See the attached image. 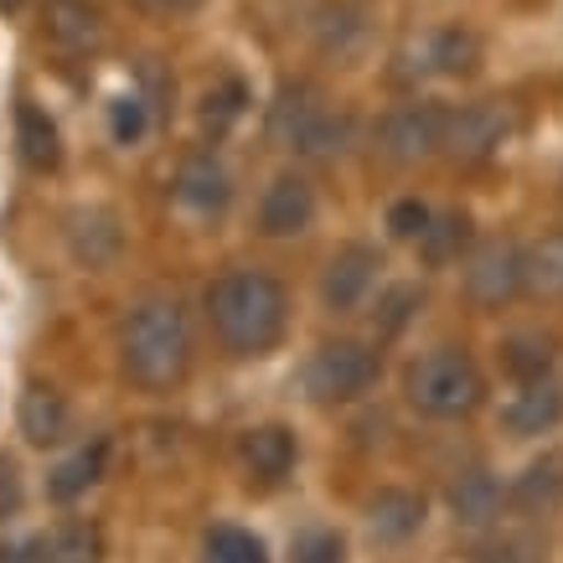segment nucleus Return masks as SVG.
<instances>
[{
    "instance_id": "obj_20",
    "label": "nucleus",
    "mask_w": 563,
    "mask_h": 563,
    "mask_svg": "<svg viewBox=\"0 0 563 563\" xmlns=\"http://www.w3.org/2000/svg\"><path fill=\"white\" fill-rule=\"evenodd\" d=\"M36 543V563H103V532L88 517H68L47 528Z\"/></svg>"
},
{
    "instance_id": "obj_5",
    "label": "nucleus",
    "mask_w": 563,
    "mask_h": 563,
    "mask_svg": "<svg viewBox=\"0 0 563 563\" xmlns=\"http://www.w3.org/2000/svg\"><path fill=\"white\" fill-rule=\"evenodd\" d=\"M444 124H450V109H440V103H404V109H393L383 120L377 151L398 161V166L429 161L434 151H444Z\"/></svg>"
},
{
    "instance_id": "obj_21",
    "label": "nucleus",
    "mask_w": 563,
    "mask_h": 563,
    "mask_svg": "<svg viewBox=\"0 0 563 563\" xmlns=\"http://www.w3.org/2000/svg\"><path fill=\"white\" fill-rule=\"evenodd\" d=\"M507 501H512L522 517H559L563 512V465L532 461L528 471L517 476L512 492H507Z\"/></svg>"
},
{
    "instance_id": "obj_1",
    "label": "nucleus",
    "mask_w": 563,
    "mask_h": 563,
    "mask_svg": "<svg viewBox=\"0 0 563 563\" xmlns=\"http://www.w3.org/2000/svg\"><path fill=\"white\" fill-rule=\"evenodd\" d=\"M207 321L233 357H269L290 331V295L264 269H228L207 285Z\"/></svg>"
},
{
    "instance_id": "obj_12",
    "label": "nucleus",
    "mask_w": 563,
    "mask_h": 563,
    "mask_svg": "<svg viewBox=\"0 0 563 563\" xmlns=\"http://www.w3.org/2000/svg\"><path fill=\"white\" fill-rule=\"evenodd\" d=\"M321 114H325V103H321V93L310 84H285L279 88V99L269 103V140L279 145V151H306V140H310V130L321 124Z\"/></svg>"
},
{
    "instance_id": "obj_33",
    "label": "nucleus",
    "mask_w": 563,
    "mask_h": 563,
    "mask_svg": "<svg viewBox=\"0 0 563 563\" xmlns=\"http://www.w3.org/2000/svg\"><path fill=\"white\" fill-rule=\"evenodd\" d=\"M429 218H434V212H429L419 197H398V202L388 207L383 228H388L398 243H419V239H424V228H429Z\"/></svg>"
},
{
    "instance_id": "obj_25",
    "label": "nucleus",
    "mask_w": 563,
    "mask_h": 563,
    "mask_svg": "<svg viewBox=\"0 0 563 563\" xmlns=\"http://www.w3.org/2000/svg\"><path fill=\"white\" fill-rule=\"evenodd\" d=\"M424 63L444 78H465V73L481 68V36L465 32V26H444L424 42Z\"/></svg>"
},
{
    "instance_id": "obj_18",
    "label": "nucleus",
    "mask_w": 563,
    "mask_h": 563,
    "mask_svg": "<svg viewBox=\"0 0 563 563\" xmlns=\"http://www.w3.org/2000/svg\"><path fill=\"white\" fill-rule=\"evenodd\" d=\"M444 501H450L455 522H465V528H486V522H496V512H501L507 492H501V481H496L492 471H481V465H476V471H461V476L450 481Z\"/></svg>"
},
{
    "instance_id": "obj_3",
    "label": "nucleus",
    "mask_w": 563,
    "mask_h": 563,
    "mask_svg": "<svg viewBox=\"0 0 563 563\" xmlns=\"http://www.w3.org/2000/svg\"><path fill=\"white\" fill-rule=\"evenodd\" d=\"M409 404L429 419H465L486 404V377L461 346H440L409 367Z\"/></svg>"
},
{
    "instance_id": "obj_15",
    "label": "nucleus",
    "mask_w": 563,
    "mask_h": 563,
    "mask_svg": "<svg viewBox=\"0 0 563 563\" xmlns=\"http://www.w3.org/2000/svg\"><path fill=\"white\" fill-rule=\"evenodd\" d=\"M124 249V233H120V218L109 207H84L68 218V254L88 269H109Z\"/></svg>"
},
{
    "instance_id": "obj_30",
    "label": "nucleus",
    "mask_w": 563,
    "mask_h": 563,
    "mask_svg": "<svg viewBox=\"0 0 563 563\" xmlns=\"http://www.w3.org/2000/svg\"><path fill=\"white\" fill-rule=\"evenodd\" d=\"M290 563H346V538L336 528H300L290 538Z\"/></svg>"
},
{
    "instance_id": "obj_6",
    "label": "nucleus",
    "mask_w": 563,
    "mask_h": 563,
    "mask_svg": "<svg viewBox=\"0 0 563 563\" xmlns=\"http://www.w3.org/2000/svg\"><path fill=\"white\" fill-rule=\"evenodd\" d=\"M517 290H522V249L517 243L492 239L465 258V295L481 310H501Z\"/></svg>"
},
{
    "instance_id": "obj_35",
    "label": "nucleus",
    "mask_w": 563,
    "mask_h": 563,
    "mask_svg": "<svg viewBox=\"0 0 563 563\" xmlns=\"http://www.w3.org/2000/svg\"><path fill=\"white\" fill-rule=\"evenodd\" d=\"M476 563H548V559H543V543H532V538H501V543L481 548Z\"/></svg>"
},
{
    "instance_id": "obj_17",
    "label": "nucleus",
    "mask_w": 563,
    "mask_h": 563,
    "mask_svg": "<svg viewBox=\"0 0 563 563\" xmlns=\"http://www.w3.org/2000/svg\"><path fill=\"white\" fill-rule=\"evenodd\" d=\"M239 455H243V465H249V476L274 486V481H285L295 471V455H300V450H295V434L285 424H258L243 434Z\"/></svg>"
},
{
    "instance_id": "obj_36",
    "label": "nucleus",
    "mask_w": 563,
    "mask_h": 563,
    "mask_svg": "<svg viewBox=\"0 0 563 563\" xmlns=\"http://www.w3.org/2000/svg\"><path fill=\"white\" fill-rule=\"evenodd\" d=\"M21 507V465L11 455H0V517Z\"/></svg>"
},
{
    "instance_id": "obj_29",
    "label": "nucleus",
    "mask_w": 563,
    "mask_h": 563,
    "mask_svg": "<svg viewBox=\"0 0 563 563\" xmlns=\"http://www.w3.org/2000/svg\"><path fill=\"white\" fill-rule=\"evenodd\" d=\"M243 109H249V88H243V78H222L218 88H207V99H202V130L212 140L228 135V130L243 120Z\"/></svg>"
},
{
    "instance_id": "obj_7",
    "label": "nucleus",
    "mask_w": 563,
    "mask_h": 563,
    "mask_svg": "<svg viewBox=\"0 0 563 563\" xmlns=\"http://www.w3.org/2000/svg\"><path fill=\"white\" fill-rule=\"evenodd\" d=\"M310 222H316V187L295 172L274 176L258 197V233L264 239H300V233H310Z\"/></svg>"
},
{
    "instance_id": "obj_14",
    "label": "nucleus",
    "mask_w": 563,
    "mask_h": 563,
    "mask_svg": "<svg viewBox=\"0 0 563 563\" xmlns=\"http://www.w3.org/2000/svg\"><path fill=\"white\" fill-rule=\"evenodd\" d=\"M42 21H47V36H52V42H57L63 52H73V57L99 52L103 36H109V26H103V11L93 5V0H47Z\"/></svg>"
},
{
    "instance_id": "obj_11",
    "label": "nucleus",
    "mask_w": 563,
    "mask_h": 563,
    "mask_svg": "<svg viewBox=\"0 0 563 563\" xmlns=\"http://www.w3.org/2000/svg\"><path fill=\"white\" fill-rule=\"evenodd\" d=\"M16 424H21V434H26L36 450L68 444L73 440V404L57 388H47V383H32V388L21 393V404H16Z\"/></svg>"
},
{
    "instance_id": "obj_39",
    "label": "nucleus",
    "mask_w": 563,
    "mask_h": 563,
    "mask_svg": "<svg viewBox=\"0 0 563 563\" xmlns=\"http://www.w3.org/2000/svg\"><path fill=\"white\" fill-rule=\"evenodd\" d=\"M16 5H21V0H0V11H16Z\"/></svg>"
},
{
    "instance_id": "obj_24",
    "label": "nucleus",
    "mask_w": 563,
    "mask_h": 563,
    "mask_svg": "<svg viewBox=\"0 0 563 563\" xmlns=\"http://www.w3.org/2000/svg\"><path fill=\"white\" fill-rule=\"evenodd\" d=\"M522 290L538 300L563 295V233H543L522 249Z\"/></svg>"
},
{
    "instance_id": "obj_2",
    "label": "nucleus",
    "mask_w": 563,
    "mask_h": 563,
    "mask_svg": "<svg viewBox=\"0 0 563 563\" xmlns=\"http://www.w3.org/2000/svg\"><path fill=\"white\" fill-rule=\"evenodd\" d=\"M124 377L145 393H166L191 373V325L176 300H145L120 336Z\"/></svg>"
},
{
    "instance_id": "obj_10",
    "label": "nucleus",
    "mask_w": 563,
    "mask_h": 563,
    "mask_svg": "<svg viewBox=\"0 0 563 563\" xmlns=\"http://www.w3.org/2000/svg\"><path fill=\"white\" fill-rule=\"evenodd\" d=\"M172 191L191 218H222L228 202H233V176H228V166H222L212 151H197L181 161Z\"/></svg>"
},
{
    "instance_id": "obj_23",
    "label": "nucleus",
    "mask_w": 563,
    "mask_h": 563,
    "mask_svg": "<svg viewBox=\"0 0 563 563\" xmlns=\"http://www.w3.org/2000/svg\"><path fill=\"white\" fill-rule=\"evenodd\" d=\"M103 465H109V440H93V444H84V450H73L68 461H63L47 476V496L68 507V501L88 496V486H99V481H103Z\"/></svg>"
},
{
    "instance_id": "obj_34",
    "label": "nucleus",
    "mask_w": 563,
    "mask_h": 563,
    "mask_svg": "<svg viewBox=\"0 0 563 563\" xmlns=\"http://www.w3.org/2000/svg\"><path fill=\"white\" fill-rule=\"evenodd\" d=\"M346 145H352V120L325 109L321 124L310 130V140H306V151H300V155H342Z\"/></svg>"
},
{
    "instance_id": "obj_9",
    "label": "nucleus",
    "mask_w": 563,
    "mask_h": 563,
    "mask_svg": "<svg viewBox=\"0 0 563 563\" xmlns=\"http://www.w3.org/2000/svg\"><path fill=\"white\" fill-rule=\"evenodd\" d=\"M377 269H383V258H377L373 243H342L331 264L321 269V300L325 310H357L373 290Z\"/></svg>"
},
{
    "instance_id": "obj_32",
    "label": "nucleus",
    "mask_w": 563,
    "mask_h": 563,
    "mask_svg": "<svg viewBox=\"0 0 563 563\" xmlns=\"http://www.w3.org/2000/svg\"><path fill=\"white\" fill-rule=\"evenodd\" d=\"M424 306V290H419V285H393V290H383V300H377V325H383V331H404V325L413 321V310Z\"/></svg>"
},
{
    "instance_id": "obj_19",
    "label": "nucleus",
    "mask_w": 563,
    "mask_h": 563,
    "mask_svg": "<svg viewBox=\"0 0 563 563\" xmlns=\"http://www.w3.org/2000/svg\"><path fill=\"white\" fill-rule=\"evenodd\" d=\"M16 151H21V161H26V172H36V176H52L63 166V135H57V124L47 120V109L16 103Z\"/></svg>"
},
{
    "instance_id": "obj_31",
    "label": "nucleus",
    "mask_w": 563,
    "mask_h": 563,
    "mask_svg": "<svg viewBox=\"0 0 563 563\" xmlns=\"http://www.w3.org/2000/svg\"><path fill=\"white\" fill-rule=\"evenodd\" d=\"M109 130H114L120 145H140L145 130H151V99L145 93H120L114 109H109Z\"/></svg>"
},
{
    "instance_id": "obj_16",
    "label": "nucleus",
    "mask_w": 563,
    "mask_h": 563,
    "mask_svg": "<svg viewBox=\"0 0 563 563\" xmlns=\"http://www.w3.org/2000/svg\"><path fill=\"white\" fill-rule=\"evenodd\" d=\"M501 424L512 429L517 440H532V434H548V429L563 424V388L559 383H522V388L507 398V409H501Z\"/></svg>"
},
{
    "instance_id": "obj_28",
    "label": "nucleus",
    "mask_w": 563,
    "mask_h": 563,
    "mask_svg": "<svg viewBox=\"0 0 563 563\" xmlns=\"http://www.w3.org/2000/svg\"><path fill=\"white\" fill-rule=\"evenodd\" d=\"M202 563H269V548L258 543L249 528H233V522H218L202 543Z\"/></svg>"
},
{
    "instance_id": "obj_8",
    "label": "nucleus",
    "mask_w": 563,
    "mask_h": 563,
    "mask_svg": "<svg viewBox=\"0 0 563 563\" xmlns=\"http://www.w3.org/2000/svg\"><path fill=\"white\" fill-rule=\"evenodd\" d=\"M512 140V114L501 103H465L444 124V151L461 161H486Z\"/></svg>"
},
{
    "instance_id": "obj_13",
    "label": "nucleus",
    "mask_w": 563,
    "mask_h": 563,
    "mask_svg": "<svg viewBox=\"0 0 563 563\" xmlns=\"http://www.w3.org/2000/svg\"><path fill=\"white\" fill-rule=\"evenodd\" d=\"M424 496L419 492H404V486H383V492L367 501V532H373V543H409V538H419V528H424Z\"/></svg>"
},
{
    "instance_id": "obj_22",
    "label": "nucleus",
    "mask_w": 563,
    "mask_h": 563,
    "mask_svg": "<svg viewBox=\"0 0 563 563\" xmlns=\"http://www.w3.org/2000/svg\"><path fill=\"white\" fill-rule=\"evenodd\" d=\"M367 36V5L357 0H325L321 16H316V42L325 57H352Z\"/></svg>"
},
{
    "instance_id": "obj_38",
    "label": "nucleus",
    "mask_w": 563,
    "mask_h": 563,
    "mask_svg": "<svg viewBox=\"0 0 563 563\" xmlns=\"http://www.w3.org/2000/svg\"><path fill=\"white\" fill-rule=\"evenodd\" d=\"M0 563H36V543H0Z\"/></svg>"
},
{
    "instance_id": "obj_27",
    "label": "nucleus",
    "mask_w": 563,
    "mask_h": 563,
    "mask_svg": "<svg viewBox=\"0 0 563 563\" xmlns=\"http://www.w3.org/2000/svg\"><path fill=\"white\" fill-rule=\"evenodd\" d=\"M501 367H507L517 383L548 377V367H553V336H543V331H512V336L501 342Z\"/></svg>"
},
{
    "instance_id": "obj_37",
    "label": "nucleus",
    "mask_w": 563,
    "mask_h": 563,
    "mask_svg": "<svg viewBox=\"0 0 563 563\" xmlns=\"http://www.w3.org/2000/svg\"><path fill=\"white\" fill-rule=\"evenodd\" d=\"M145 11H155V16H191V11H202L207 0H140Z\"/></svg>"
},
{
    "instance_id": "obj_26",
    "label": "nucleus",
    "mask_w": 563,
    "mask_h": 563,
    "mask_svg": "<svg viewBox=\"0 0 563 563\" xmlns=\"http://www.w3.org/2000/svg\"><path fill=\"white\" fill-rule=\"evenodd\" d=\"M465 249H471V218H465V212H434L424 228V239H419V254H424L429 269L455 264Z\"/></svg>"
},
{
    "instance_id": "obj_4",
    "label": "nucleus",
    "mask_w": 563,
    "mask_h": 563,
    "mask_svg": "<svg viewBox=\"0 0 563 563\" xmlns=\"http://www.w3.org/2000/svg\"><path fill=\"white\" fill-rule=\"evenodd\" d=\"M300 383H306V393L316 404H352L362 393H373L377 352L362 342H325L310 352Z\"/></svg>"
}]
</instances>
